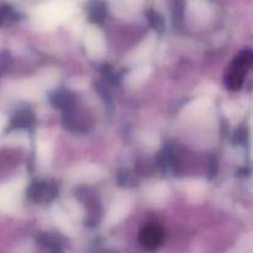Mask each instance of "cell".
Wrapping results in <instances>:
<instances>
[{
  "instance_id": "cell-10",
  "label": "cell",
  "mask_w": 253,
  "mask_h": 253,
  "mask_svg": "<svg viewBox=\"0 0 253 253\" xmlns=\"http://www.w3.org/2000/svg\"><path fill=\"white\" fill-rule=\"evenodd\" d=\"M119 182L121 183V185H131L133 183V178L131 177V174L126 173V174H121L119 177Z\"/></svg>"
},
{
  "instance_id": "cell-3",
  "label": "cell",
  "mask_w": 253,
  "mask_h": 253,
  "mask_svg": "<svg viewBox=\"0 0 253 253\" xmlns=\"http://www.w3.org/2000/svg\"><path fill=\"white\" fill-rule=\"evenodd\" d=\"M57 189L53 184L51 183H34V184L30 187L27 195H29L30 199L32 202H51L52 199L56 195Z\"/></svg>"
},
{
  "instance_id": "cell-4",
  "label": "cell",
  "mask_w": 253,
  "mask_h": 253,
  "mask_svg": "<svg viewBox=\"0 0 253 253\" xmlns=\"http://www.w3.org/2000/svg\"><path fill=\"white\" fill-rule=\"evenodd\" d=\"M32 123H34V116L31 111L27 109H21L12 116L10 125L14 128H26L31 126Z\"/></svg>"
},
{
  "instance_id": "cell-2",
  "label": "cell",
  "mask_w": 253,
  "mask_h": 253,
  "mask_svg": "<svg viewBox=\"0 0 253 253\" xmlns=\"http://www.w3.org/2000/svg\"><path fill=\"white\" fill-rule=\"evenodd\" d=\"M165 240V232L157 225H147L143 227L138 235V242L141 247L147 251H155L160 249Z\"/></svg>"
},
{
  "instance_id": "cell-7",
  "label": "cell",
  "mask_w": 253,
  "mask_h": 253,
  "mask_svg": "<svg viewBox=\"0 0 253 253\" xmlns=\"http://www.w3.org/2000/svg\"><path fill=\"white\" fill-rule=\"evenodd\" d=\"M89 15H90V19L95 22H100L101 20L105 16V7L101 2H95V4L91 5L89 7Z\"/></svg>"
},
{
  "instance_id": "cell-1",
  "label": "cell",
  "mask_w": 253,
  "mask_h": 253,
  "mask_svg": "<svg viewBox=\"0 0 253 253\" xmlns=\"http://www.w3.org/2000/svg\"><path fill=\"white\" fill-rule=\"evenodd\" d=\"M253 67V52L252 51H244L239 54L236 59L232 62L230 66L229 71L226 73V82L227 88L231 90H239L242 86L245 81L247 71Z\"/></svg>"
},
{
  "instance_id": "cell-9",
  "label": "cell",
  "mask_w": 253,
  "mask_h": 253,
  "mask_svg": "<svg viewBox=\"0 0 253 253\" xmlns=\"http://www.w3.org/2000/svg\"><path fill=\"white\" fill-rule=\"evenodd\" d=\"M147 17H148V20H150V24L152 25V26L155 27V29L162 30V27H163V21H162V19H161L160 15L157 14V12H155V11H148Z\"/></svg>"
},
{
  "instance_id": "cell-6",
  "label": "cell",
  "mask_w": 253,
  "mask_h": 253,
  "mask_svg": "<svg viewBox=\"0 0 253 253\" xmlns=\"http://www.w3.org/2000/svg\"><path fill=\"white\" fill-rule=\"evenodd\" d=\"M15 19H16V14H15L11 7L6 6V5L0 6V26L11 24V22L15 21Z\"/></svg>"
},
{
  "instance_id": "cell-8",
  "label": "cell",
  "mask_w": 253,
  "mask_h": 253,
  "mask_svg": "<svg viewBox=\"0 0 253 253\" xmlns=\"http://www.w3.org/2000/svg\"><path fill=\"white\" fill-rule=\"evenodd\" d=\"M40 242H41V245H43V246L48 247V249L59 250L58 237L53 236V235H42V236L40 237Z\"/></svg>"
},
{
  "instance_id": "cell-5",
  "label": "cell",
  "mask_w": 253,
  "mask_h": 253,
  "mask_svg": "<svg viewBox=\"0 0 253 253\" xmlns=\"http://www.w3.org/2000/svg\"><path fill=\"white\" fill-rule=\"evenodd\" d=\"M51 101L56 108L69 110L74 104V96L66 90H58L51 96Z\"/></svg>"
}]
</instances>
